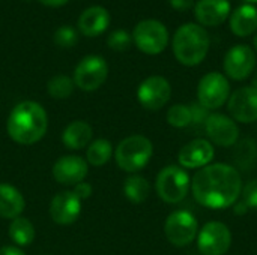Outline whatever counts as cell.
Here are the masks:
<instances>
[{"label":"cell","instance_id":"obj_1","mask_svg":"<svg viewBox=\"0 0 257 255\" xmlns=\"http://www.w3.org/2000/svg\"><path fill=\"white\" fill-rule=\"evenodd\" d=\"M191 189L199 204L212 210H221L236 203L242 191V180L238 170L232 165L209 164L193 176Z\"/></svg>","mask_w":257,"mask_h":255},{"label":"cell","instance_id":"obj_2","mask_svg":"<svg viewBox=\"0 0 257 255\" xmlns=\"http://www.w3.org/2000/svg\"><path fill=\"white\" fill-rule=\"evenodd\" d=\"M48 129V116L44 107L33 101L17 104L9 113L6 131L11 140L18 144L30 146L42 140Z\"/></svg>","mask_w":257,"mask_h":255},{"label":"cell","instance_id":"obj_3","mask_svg":"<svg viewBox=\"0 0 257 255\" xmlns=\"http://www.w3.org/2000/svg\"><path fill=\"white\" fill-rule=\"evenodd\" d=\"M211 39L205 27L196 23L181 26L172 41L176 60L184 66H196L202 63L209 51Z\"/></svg>","mask_w":257,"mask_h":255},{"label":"cell","instance_id":"obj_4","mask_svg":"<svg viewBox=\"0 0 257 255\" xmlns=\"http://www.w3.org/2000/svg\"><path fill=\"white\" fill-rule=\"evenodd\" d=\"M154 155V146L145 135H131L123 138L116 150L114 161L117 167L126 173H137L148 165Z\"/></svg>","mask_w":257,"mask_h":255},{"label":"cell","instance_id":"obj_5","mask_svg":"<svg viewBox=\"0 0 257 255\" xmlns=\"http://www.w3.org/2000/svg\"><path fill=\"white\" fill-rule=\"evenodd\" d=\"M190 183V176L184 168L176 165H167L158 173L155 188L158 197L163 201L176 204L187 197Z\"/></svg>","mask_w":257,"mask_h":255},{"label":"cell","instance_id":"obj_6","mask_svg":"<svg viewBox=\"0 0 257 255\" xmlns=\"http://www.w3.org/2000/svg\"><path fill=\"white\" fill-rule=\"evenodd\" d=\"M133 41L142 53L157 56L166 50L169 44V32L158 20H143L134 27Z\"/></svg>","mask_w":257,"mask_h":255},{"label":"cell","instance_id":"obj_7","mask_svg":"<svg viewBox=\"0 0 257 255\" xmlns=\"http://www.w3.org/2000/svg\"><path fill=\"white\" fill-rule=\"evenodd\" d=\"M107 77L108 65L105 59L90 54L77 65L74 71V84L84 92H93L105 83Z\"/></svg>","mask_w":257,"mask_h":255},{"label":"cell","instance_id":"obj_8","mask_svg":"<svg viewBox=\"0 0 257 255\" xmlns=\"http://www.w3.org/2000/svg\"><path fill=\"white\" fill-rule=\"evenodd\" d=\"M230 96V84L227 78L220 72L206 74L197 86L199 104L206 110H217Z\"/></svg>","mask_w":257,"mask_h":255},{"label":"cell","instance_id":"obj_9","mask_svg":"<svg viewBox=\"0 0 257 255\" xmlns=\"http://www.w3.org/2000/svg\"><path fill=\"white\" fill-rule=\"evenodd\" d=\"M167 240L175 246H187L199 234L197 219L187 210H176L169 215L164 224Z\"/></svg>","mask_w":257,"mask_h":255},{"label":"cell","instance_id":"obj_10","mask_svg":"<svg viewBox=\"0 0 257 255\" xmlns=\"http://www.w3.org/2000/svg\"><path fill=\"white\" fill-rule=\"evenodd\" d=\"M232 245V233L229 227L218 221L203 225L197 236V248L202 255H224Z\"/></svg>","mask_w":257,"mask_h":255},{"label":"cell","instance_id":"obj_11","mask_svg":"<svg viewBox=\"0 0 257 255\" xmlns=\"http://www.w3.org/2000/svg\"><path fill=\"white\" fill-rule=\"evenodd\" d=\"M172 96L170 83L161 75L148 77L137 89V99L140 105L149 111H158L163 108Z\"/></svg>","mask_w":257,"mask_h":255},{"label":"cell","instance_id":"obj_12","mask_svg":"<svg viewBox=\"0 0 257 255\" xmlns=\"http://www.w3.org/2000/svg\"><path fill=\"white\" fill-rule=\"evenodd\" d=\"M256 53L248 45H235L224 56V72L235 81L248 78L256 68Z\"/></svg>","mask_w":257,"mask_h":255},{"label":"cell","instance_id":"obj_13","mask_svg":"<svg viewBox=\"0 0 257 255\" xmlns=\"http://www.w3.org/2000/svg\"><path fill=\"white\" fill-rule=\"evenodd\" d=\"M232 117L241 123L257 120V89L251 86L239 87L229 96L227 104Z\"/></svg>","mask_w":257,"mask_h":255},{"label":"cell","instance_id":"obj_14","mask_svg":"<svg viewBox=\"0 0 257 255\" xmlns=\"http://www.w3.org/2000/svg\"><path fill=\"white\" fill-rule=\"evenodd\" d=\"M205 131L208 138L221 147H230L238 141L239 137V129L236 126V123L220 113L215 114H209V117L205 122Z\"/></svg>","mask_w":257,"mask_h":255},{"label":"cell","instance_id":"obj_15","mask_svg":"<svg viewBox=\"0 0 257 255\" xmlns=\"http://www.w3.org/2000/svg\"><path fill=\"white\" fill-rule=\"evenodd\" d=\"M87 176V162L77 155H66L59 158L53 165V177L57 183L65 186H75Z\"/></svg>","mask_w":257,"mask_h":255},{"label":"cell","instance_id":"obj_16","mask_svg":"<svg viewBox=\"0 0 257 255\" xmlns=\"http://www.w3.org/2000/svg\"><path fill=\"white\" fill-rule=\"evenodd\" d=\"M81 213V200L74 191H63L54 195L50 204V216L59 225H69Z\"/></svg>","mask_w":257,"mask_h":255},{"label":"cell","instance_id":"obj_17","mask_svg":"<svg viewBox=\"0 0 257 255\" xmlns=\"http://www.w3.org/2000/svg\"><path fill=\"white\" fill-rule=\"evenodd\" d=\"M214 158V147L208 140L197 138L187 143L178 153V161L184 168H203Z\"/></svg>","mask_w":257,"mask_h":255},{"label":"cell","instance_id":"obj_18","mask_svg":"<svg viewBox=\"0 0 257 255\" xmlns=\"http://www.w3.org/2000/svg\"><path fill=\"white\" fill-rule=\"evenodd\" d=\"M230 15L229 0H199L194 5V17L203 27H217Z\"/></svg>","mask_w":257,"mask_h":255},{"label":"cell","instance_id":"obj_19","mask_svg":"<svg viewBox=\"0 0 257 255\" xmlns=\"http://www.w3.org/2000/svg\"><path fill=\"white\" fill-rule=\"evenodd\" d=\"M110 26V14L104 6H90L78 17V29L86 36H98Z\"/></svg>","mask_w":257,"mask_h":255},{"label":"cell","instance_id":"obj_20","mask_svg":"<svg viewBox=\"0 0 257 255\" xmlns=\"http://www.w3.org/2000/svg\"><path fill=\"white\" fill-rule=\"evenodd\" d=\"M229 26L233 35L247 38L257 32V8L245 3L238 6L229 18Z\"/></svg>","mask_w":257,"mask_h":255},{"label":"cell","instance_id":"obj_21","mask_svg":"<svg viewBox=\"0 0 257 255\" xmlns=\"http://www.w3.org/2000/svg\"><path fill=\"white\" fill-rule=\"evenodd\" d=\"M26 207V200L21 192L8 183H0V218L15 219L21 216Z\"/></svg>","mask_w":257,"mask_h":255},{"label":"cell","instance_id":"obj_22","mask_svg":"<svg viewBox=\"0 0 257 255\" xmlns=\"http://www.w3.org/2000/svg\"><path fill=\"white\" fill-rule=\"evenodd\" d=\"M92 135L93 129L87 122L74 120L65 128L62 134V141L71 150H81L92 143Z\"/></svg>","mask_w":257,"mask_h":255},{"label":"cell","instance_id":"obj_23","mask_svg":"<svg viewBox=\"0 0 257 255\" xmlns=\"http://www.w3.org/2000/svg\"><path fill=\"white\" fill-rule=\"evenodd\" d=\"M36 231L33 224L23 216L12 219L9 225V237L17 246H29L35 240Z\"/></svg>","mask_w":257,"mask_h":255},{"label":"cell","instance_id":"obj_24","mask_svg":"<svg viewBox=\"0 0 257 255\" xmlns=\"http://www.w3.org/2000/svg\"><path fill=\"white\" fill-rule=\"evenodd\" d=\"M111 155H113L111 143L105 138H98L87 146L86 162L93 167H102L110 161Z\"/></svg>","mask_w":257,"mask_h":255},{"label":"cell","instance_id":"obj_25","mask_svg":"<svg viewBox=\"0 0 257 255\" xmlns=\"http://www.w3.org/2000/svg\"><path fill=\"white\" fill-rule=\"evenodd\" d=\"M149 192H151L149 182L143 176L133 174L123 183V194L131 203L136 204L143 203L149 197Z\"/></svg>","mask_w":257,"mask_h":255},{"label":"cell","instance_id":"obj_26","mask_svg":"<svg viewBox=\"0 0 257 255\" xmlns=\"http://www.w3.org/2000/svg\"><path fill=\"white\" fill-rule=\"evenodd\" d=\"M74 86L75 84H74V80L71 77L59 74V75H54L47 83V92L54 99H66L72 95Z\"/></svg>","mask_w":257,"mask_h":255},{"label":"cell","instance_id":"obj_27","mask_svg":"<svg viewBox=\"0 0 257 255\" xmlns=\"http://www.w3.org/2000/svg\"><path fill=\"white\" fill-rule=\"evenodd\" d=\"M167 122L173 128H187L193 122L190 107L182 105V104H176L170 107L167 111Z\"/></svg>","mask_w":257,"mask_h":255},{"label":"cell","instance_id":"obj_28","mask_svg":"<svg viewBox=\"0 0 257 255\" xmlns=\"http://www.w3.org/2000/svg\"><path fill=\"white\" fill-rule=\"evenodd\" d=\"M133 44V35H130L126 30L119 29L108 35L107 45L114 51H126Z\"/></svg>","mask_w":257,"mask_h":255},{"label":"cell","instance_id":"obj_29","mask_svg":"<svg viewBox=\"0 0 257 255\" xmlns=\"http://www.w3.org/2000/svg\"><path fill=\"white\" fill-rule=\"evenodd\" d=\"M77 41H78L77 32H75V29H72L69 26H62L54 32V42L59 47L69 48V47H74L77 44Z\"/></svg>","mask_w":257,"mask_h":255},{"label":"cell","instance_id":"obj_30","mask_svg":"<svg viewBox=\"0 0 257 255\" xmlns=\"http://www.w3.org/2000/svg\"><path fill=\"white\" fill-rule=\"evenodd\" d=\"M236 158L242 165H245L248 161H253L256 158V144H254V141L253 140H244L238 147Z\"/></svg>","mask_w":257,"mask_h":255},{"label":"cell","instance_id":"obj_31","mask_svg":"<svg viewBox=\"0 0 257 255\" xmlns=\"http://www.w3.org/2000/svg\"><path fill=\"white\" fill-rule=\"evenodd\" d=\"M242 197H244V203L247 204V207L257 209V179L247 183V186L244 188Z\"/></svg>","mask_w":257,"mask_h":255},{"label":"cell","instance_id":"obj_32","mask_svg":"<svg viewBox=\"0 0 257 255\" xmlns=\"http://www.w3.org/2000/svg\"><path fill=\"white\" fill-rule=\"evenodd\" d=\"M190 110H191L193 122H196V123H203V122H206V119L209 117L208 110H206L205 107H202L200 104H193V105L190 107Z\"/></svg>","mask_w":257,"mask_h":255},{"label":"cell","instance_id":"obj_33","mask_svg":"<svg viewBox=\"0 0 257 255\" xmlns=\"http://www.w3.org/2000/svg\"><path fill=\"white\" fill-rule=\"evenodd\" d=\"M92 191H93V188H92V185L90 183H87V182H80V183H77L75 186H74V194L83 201V200H87L90 195H92Z\"/></svg>","mask_w":257,"mask_h":255},{"label":"cell","instance_id":"obj_34","mask_svg":"<svg viewBox=\"0 0 257 255\" xmlns=\"http://www.w3.org/2000/svg\"><path fill=\"white\" fill-rule=\"evenodd\" d=\"M170 5L173 9L185 12V11H190L191 8H194L196 3H194V0H170Z\"/></svg>","mask_w":257,"mask_h":255},{"label":"cell","instance_id":"obj_35","mask_svg":"<svg viewBox=\"0 0 257 255\" xmlns=\"http://www.w3.org/2000/svg\"><path fill=\"white\" fill-rule=\"evenodd\" d=\"M0 255H26L18 246H3L0 248Z\"/></svg>","mask_w":257,"mask_h":255},{"label":"cell","instance_id":"obj_36","mask_svg":"<svg viewBox=\"0 0 257 255\" xmlns=\"http://www.w3.org/2000/svg\"><path fill=\"white\" fill-rule=\"evenodd\" d=\"M38 2L42 3L44 6H48V8H59V6L66 5L69 0H38Z\"/></svg>","mask_w":257,"mask_h":255},{"label":"cell","instance_id":"obj_37","mask_svg":"<svg viewBox=\"0 0 257 255\" xmlns=\"http://www.w3.org/2000/svg\"><path fill=\"white\" fill-rule=\"evenodd\" d=\"M247 209H248V207H247V204H245V203H239V204H236V206H235V212H236V213H244Z\"/></svg>","mask_w":257,"mask_h":255},{"label":"cell","instance_id":"obj_38","mask_svg":"<svg viewBox=\"0 0 257 255\" xmlns=\"http://www.w3.org/2000/svg\"><path fill=\"white\" fill-rule=\"evenodd\" d=\"M251 87L257 89V71H256V74H254V77H253V84H251Z\"/></svg>","mask_w":257,"mask_h":255},{"label":"cell","instance_id":"obj_39","mask_svg":"<svg viewBox=\"0 0 257 255\" xmlns=\"http://www.w3.org/2000/svg\"><path fill=\"white\" fill-rule=\"evenodd\" d=\"M253 42H254V48L257 50V32H256V35H254V39H253Z\"/></svg>","mask_w":257,"mask_h":255},{"label":"cell","instance_id":"obj_40","mask_svg":"<svg viewBox=\"0 0 257 255\" xmlns=\"http://www.w3.org/2000/svg\"><path fill=\"white\" fill-rule=\"evenodd\" d=\"M247 2H248L250 5H251V3H257V0H247Z\"/></svg>","mask_w":257,"mask_h":255}]
</instances>
